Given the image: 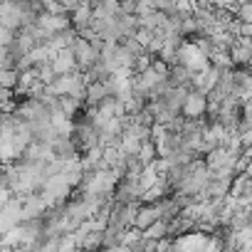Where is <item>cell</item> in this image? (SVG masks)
Returning <instances> with one entry per match:
<instances>
[{
	"mask_svg": "<svg viewBox=\"0 0 252 252\" xmlns=\"http://www.w3.org/2000/svg\"><path fill=\"white\" fill-rule=\"evenodd\" d=\"M235 13L240 15V20H242V23H250V20H252V5H250V3H240Z\"/></svg>",
	"mask_w": 252,
	"mask_h": 252,
	"instance_id": "3",
	"label": "cell"
},
{
	"mask_svg": "<svg viewBox=\"0 0 252 252\" xmlns=\"http://www.w3.org/2000/svg\"><path fill=\"white\" fill-rule=\"evenodd\" d=\"M166 235H168V222H166V220H156L154 225H149V227L144 230V237H146V240H154V242H156V240H163Z\"/></svg>",
	"mask_w": 252,
	"mask_h": 252,
	"instance_id": "2",
	"label": "cell"
},
{
	"mask_svg": "<svg viewBox=\"0 0 252 252\" xmlns=\"http://www.w3.org/2000/svg\"><path fill=\"white\" fill-rule=\"evenodd\" d=\"M205 106H208L205 94H200V92L193 89V92L186 94V101L181 106V116H186V119H200L205 114Z\"/></svg>",
	"mask_w": 252,
	"mask_h": 252,
	"instance_id": "1",
	"label": "cell"
}]
</instances>
